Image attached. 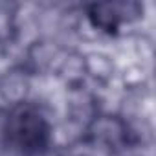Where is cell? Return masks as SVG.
Returning a JSON list of instances; mask_svg holds the SVG:
<instances>
[{
  "instance_id": "1",
  "label": "cell",
  "mask_w": 156,
  "mask_h": 156,
  "mask_svg": "<svg viewBox=\"0 0 156 156\" xmlns=\"http://www.w3.org/2000/svg\"><path fill=\"white\" fill-rule=\"evenodd\" d=\"M53 121L37 101L13 103L0 116V151L6 156H50Z\"/></svg>"
}]
</instances>
